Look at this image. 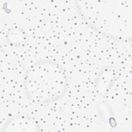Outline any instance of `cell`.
<instances>
[{"instance_id":"1","label":"cell","mask_w":132,"mask_h":132,"mask_svg":"<svg viewBox=\"0 0 132 132\" xmlns=\"http://www.w3.org/2000/svg\"><path fill=\"white\" fill-rule=\"evenodd\" d=\"M54 70H44L43 75L41 77H31L32 81H29L30 88L33 89L30 91L40 100H47L52 99L57 96L59 92L62 89L63 86L62 75L59 74L57 71Z\"/></svg>"}]
</instances>
